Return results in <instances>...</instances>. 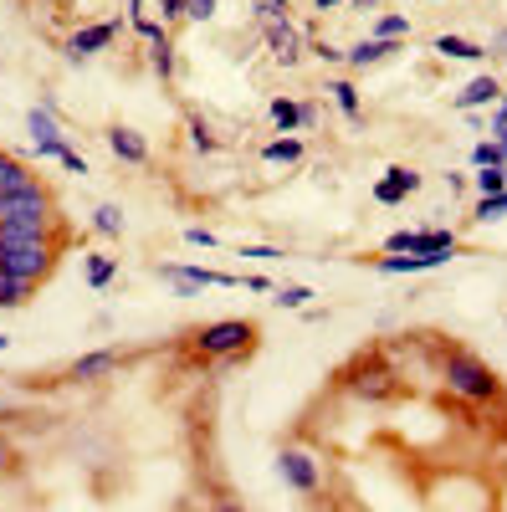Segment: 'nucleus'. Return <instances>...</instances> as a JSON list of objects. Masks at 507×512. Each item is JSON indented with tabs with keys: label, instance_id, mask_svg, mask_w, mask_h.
Here are the masks:
<instances>
[{
	"label": "nucleus",
	"instance_id": "obj_1",
	"mask_svg": "<svg viewBox=\"0 0 507 512\" xmlns=\"http://www.w3.org/2000/svg\"><path fill=\"white\" fill-rule=\"evenodd\" d=\"M441 379H446V390L461 395V400H472V405H487V400H502V379L477 359V354H446L441 359Z\"/></svg>",
	"mask_w": 507,
	"mask_h": 512
},
{
	"label": "nucleus",
	"instance_id": "obj_2",
	"mask_svg": "<svg viewBox=\"0 0 507 512\" xmlns=\"http://www.w3.org/2000/svg\"><path fill=\"white\" fill-rule=\"evenodd\" d=\"M190 349H195L200 359H246L251 349H257V323H251V318L205 323V328H195Z\"/></svg>",
	"mask_w": 507,
	"mask_h": 512
},
{
	"label": "nucleus",
	"instance_id": "obj_3",
	"mask_svg": "<svg viewBox=\"0 0 507 512\" xmlns=\"http://www.w3.org/2000/svg\"><path fill=\"white\" fill-rule=\"evenodd\" d=\"M62 246H67V236H57V241H21V246H0V272H11V277H21V282L41 287V282H47V277L57 272Z\"/></svg>",
	"mask_w": 507,
	"mask_h": 512
},
{
	"label": "nucleus",
	"instance_id": "obj_4",
	"mask_svg": "<svg viewBox=\"0 0 507 512\" xmlns=\"http://www.w3.org/2000/svg\"><path fill=\"white\" fill-rule=\"evenodd\" d=\"M0 221L11 226H36V231H57V195L47 185H31V190H16L0 200Z\"/></svg>",
	"mask_w": 507,
	"mask_h": 512
},
{
	"label": "nucleus",
	"instance_id": "obj_5",
	"mask_svg": "<svg viewBox=\"0 0 507 512\" xmlns=\"http://www.w3.org/2000/svg\"><path fill=\"white\" fill-rule=\"evenodd\" d=\"M390 256H456L461 251V236L456 231H395L385 241Z\"/></svg>",
	"mask_w": 507,
	"mask_h": 512
},
{
	"label": "nucleus",
	"instance_id": "obj_6",
	"mask_svg": "<svg viewBox=\"0 0 507 512\" xmlns=\"http://www.w3.org/2000/svg\"><path fill=\"white\" fill-rule=\"evenodd\" d=\"M164 282H175L180 297H200L205 287H241L236 272H216V267H190V262H164L159 267Z\"/></svg>",
	"mask_w": 507,
	"mask_h": 512
},
{
	"label": "nucleus",
	"instance_id": "obj_7",
	"mask_svg": "<svg viewBox=\"0 0 507 512\" xmlns=\"http://www.w3.org/2000/svg\"><path fill=\"white\" fill-rule=\"evenodd\" d=\"M272 472L292 487V492H318V482H323V472H318V461L308 456V451H277V461H272Z\"/></svg>",
	"mask_w": 507,
	"mask_h": 512
},
{
	"label": "nucleus",
	"instance_id": "obj_8",
	"mask_svg": "<svg viewBox=\"0 0 507 512\" xmlns=\"http://www.w3.org/2000/svg\"><path fill=\"white\" fill-rule=\"evenodd\" d=\"M118 26H123V21H93V26H77V31L67 36V62H88V57L108 52V47H113V36H118Z\"/></svg>",
	"mask_w": 507,
	"mask_h": 512
},
{
	"label": "nucleus",
	"instance_id": "obj_9",
	"mask_svg": "<svg viewBox=\"0 0 507 512\" xmlns=\"http://www.w3.org/2000/svg\"><path fill=\"white\" fill-rule=\"evenodd\" d=\"M262 36H267V52H272L277 67H298V62H303V31L292 26V21H277V26H267Z\"/></svg>",
	"mask_w": 507,
	"mask_h": 512
},
{
	"label": "nucleus",
	"instance_id": "obj_10",
	"mask_svg": "<svg viewBox=\"0 0 507 512\" xmlns=\"http://www.w3.org/2000/svg\"><path fill=\"white\" fill-rule=\"evenodd\" d=\"M395 52H405V41H379V36H364V41H354V47L344 52V62H349L354 72H369V67H379V62H390Z\"/></svg>",
	"mask_w": 507,
	"mask_h": 512
},
{
	"label": "nucleus",
	"instance_id": "obj_11",
	"mask_svg": "<svg viewBox=\"0 0 507 512\" xmlns=\"http://www.w3.org/2000/svg\"><path fill=\"white\" fill-rule=\"evenodd\" d=\"M103 139H108L113 159H123V164H149V139L139 134V128H129V123H113Z\"/></svg>",
	"mask_w": 507,
	"mask_h": 512
},
{
	"label": "nucleus",
	"instance_id": "obj_12",
	"mask_svg": "<svg viewBox=\"0 0 507 512\" xmlns=\"http://www.w3.org/2000/svg\"><path fill=\"white\" fill-rule=\"evenodd\" d=\"M415 190H420V175H415V169H405V164H395V169H385V180L374 185V200L379 205H405Z\"/></svg>",
	"mask_w": 507,
	"mask_h": 512
},
{
	"label": "nucleus",
	"instance_id": "obj_13",
	"mask_svg": "<svg viewBox=\"0 0 507 512\" xmlns=\"http://www.w3.org/2000/svg\"><path fill=\"white\" fill-rule=\"evenodd\" d=\"M31 185H41V175L21 159V154H11V149H0V200L6 195H16V190H31Z\"/></svg>",
	"mask_w": 507,
	"mask_h": 512
},
{
	"label": "nucleus",
	"instance_id": "obj_14",
	"mask_svg": "<svg viewBox=\"0 0 507 512\" xmlns=\"http://www.w3.org/2000/svg\"><path fill=\"white\" fill-rule=\"evenodd\" d=\"M497 98H502V82H497L492 72H482V77H472L467 88L451 98V108H456V113H472V108H487V103H497Z\"/></svg>",
	"mask_w": 507,
	"mask_h": 512
},
{
	"label": "nucleus",
	"instance_id": "obj_15",
	"mask_svg": "<svg viewBox=\"0 0 507 512\" xmlns=\"http://www.w3.org/2000/svg\"><path fill=\"white\" fill-rule=\"evenodd\" d=\"M441 262H451V256H379L374 272L379 277H415V272H436Z\"/></svg>",
	"mask_w": 507,
	"mask_h": 512
},
{
	"label": "nucleus",
	"instance_id": "obj_16",
	"mask_svg": "<svg viewBox=\"0 0 507 512\" xmlns=\"http://www.w3.org/2000/svg\"><path fill=\"white\" fill-rule=\"evenodd\" d=\"M349 390H354L359 400H374V405H379V400L395 395V374H390V369H359V374L349 379Z\"/></svg>",
	"mask_w": 507,
	"mask_h": 512
},
{
	"label": "nucleus",
	"instance_id": "obj_17",
	"mask_svg": "<svg viewBox=\"0 0 507 512\" xmlns=\"http://www.w3.org/2000/svg\"><path fill=\"white\" fill-rule=\"evenodd\" d=\"M431 52H436V57H446V62H482V57H487L482 41H472V36H451V31L431 41Z\"/></svg>",
	"mask_w": 507,
	"mask_h": 512
},
{
	"label": "nucleus",
	"instance_id": "obj_18",
	"mask_svg": "<svg viewBox=\"0 0 507 512\" xmlns=\"http://www.w3.org/2000/svg\"><path fill=\"white\" fill-rule=\"evenodd\" d=\"M26 134H31V144H67V128L57 123L52 108H41V103L26 113Z\"/></svg>",
	"mask_w": 507,
	"mask_h": 512
},
{
	"label": "nucleus",
	"instance_id": "obj_19",
	"mask_svg": "<svg viewBox=\"0 0 507 512\" xmlns=\"http://www.w3.org/2000/svg\"><path fill=\"white\" fill-rule=\"evenodd\" d=\"M118 369V349H93V354H82V359H72V369H67V379H103V374H113Z\"/></svg>",
	"mask_w": 507,
	"mask_h": 512
},
{
	"label": "nucleus",
	"instance_id": "obj_20",
	"mask_svg": "<svg viewBox=\"0 0 507 512\" xmlns=\"http://www.w3.org/2000/svg\"><path fill=\"white\" fill-rule=\"evenodd\" d=\"M82 277H88V287L103 292V287L118 277V262H113L108 251H82Z\"/></svg>",
	"mask_w": 507,
	"mask_h": 512
},
{
	"label": "nucleus",
	"instance_id": "obj_21",
	"mask_svg": "<svg viewBox=\"0 0 507 512\" xmlns=\"http://www.w3.org/2000/svg\"><path fill=\"white\" fill-rule=\"evenodd\" d=\"M149 67H154V77H164V82L180 72V57H175V41H169V36L149 41Z\"/></svg>",
	"mask_w": 507,
	"mask_h": 512
},
{
	"label": "nucleus",
	"instance_id": "obj_22",
	"mask_svg": "<svg viewBox=\"0 0 507 512\" xmlns=\"http://www.w3.org/2000/svg\"><path fill=\"white\" fill-rule=\"evenodd\" d=\"M267 113L277 123V134H298V128H303V103H292V98H272Z\"/></svg>",
	"mask_w": 507,
	"mask_h": 512
},
{
	"label": "nucleus",
	"instance_id": "obj_23",
	"mask_svg": "<svg viewBox=\"0 0 507 512\" xmlns=\"http://www.w3.org/2000/svg\"><path fill=\"white\" fill-rule=\"evenodd\" d=\"M262 159H267V164H298V159H303V139H298V134H282V139H272V144L262 149Z\"/></svg>",
	"mask_w": 507,
	"mask_h": 512
},
{
	"label": "nucleus",
	"instance_id": "obj_24",
	"mask_svg": "<svg viewBox=\"0 0 507 512\" xmlns=\"http://www.w3.org/2000/svg\"><path fill=\"white\" fill-rule=\"evenodd\" d=\"M31 282H21V277H11V272H0V308H26L31 303Z\"/></svg>",
	"mask_w": 507,
	"mask_h": 512
},
{
	"label": "nucleus",
	"instance_id": "obj_25",
	"mask_svg": "<svg viewBox=\"0 0 507 512\" xmlns=\"http://www.w3.org/2000/svg\"><path fill=\"white\" fill-rule=\"evenodd\" d=\"M272 303H277V308H308V303H313V287H303V282H277V287H272Z\"/></svg>",
	"mask_w": 507,
	"mask_h": 512
},
{
	"label": "nucleus",
	"instance_id": "obj_26",
	"mask_svg": "<svg viewBox=\"0 0 507 512\" xmlns=\"http://www.w3.org/2000/svg\"><path fill=\"white\" fill-rule=\"evenodd\" d=\"M251 16H257V26H277V21H292V6L287 0H251Z\"/></svg>",
	"mask_w": 507,
	"mask_h": 512
},
{
	"label": "nucleus",
	"instance_id": "obj_27",
	"mask_svg": "<svg viewBox=\"0 0 507 512\" xmlns=\"http://www.w3.org/2000/svg\"><path fill=\"white\" fill-rule=\"evenodd\" d=\"M328 93H333L338 108H344V118H359V88H354L349 77H333V82H328Z\"/></svg>",
	"mask_w": 507,
	"mask_h": 512
},
{
	"label": "nucleus",
	"instance_id": "obj_28",
	"mask_svg": "<svg viewBox=\"0 0 507 512\" xmlns=\"http://www.w3.org/2000/svg\"><path fill=\"white\" fill-rule=\"evenodd\" d=\"M93 231L108 236V241H118V236H123V210H118V205H98V210H93Z\"/></svg>",
	"mask_w": 507,
	"mask_h": 512
},
{
	"label": "nucleus",
	"instance_id": "obj_29",
	"mask_svg": "<svg viewBox=\"0 0 507 512\" xmlns=\"http://www.w3.org/2000/svg\"><path fill=\"white\" fill-rule=\"evenodd\" d=\"M190 149H200V154H216L221 149V139L210 134V123L200 113H190Z\"/></svg>",
	"mask_w": 507,
	"mask_h": 512
},
{
	"label": "nucleus",
	"instance_id": "obj_30",
	"mask_svg": "<svg viewBox=\"0 0 507 512\" xmlns=\"http://www.w3.org/2000/svg\"><path fill=\"white\" fill-rule=\"evenodd\" d=\"M369 36H379V41H405V36H410V16H379Z\"/></svg>",
	"mask_w": 507,
	"mask_h": 512
},
{
	"label": "nucleus",
	"instance_id": "obj_31",
	"mask_svg": "<svg viewBox=\"0 0 507 512\" xmlns=\"http://www.w3.org/2000/svg\"><path fill=\"white\" fill-rule=\"evenodd\" d=\"M472 164H477V169H507V154H502L497 139H482V144L472 149Z\"/></svg>",
	"mask_w": 507,
	"mask_h": 512
},
{
	"label": "nucleus",
	"instance_id": "obj_32",
	"mask_svg": "<svg viewBox=\"0 0 507 512\" xmlns=\"http://www.w3.org/2000/svg\"><path fill=\"white\" fill-rule=\"evenodd\" d=\"M507 216V190H497V195H482L477 200V221H502Z\"/></svg>",
	"mask_w": 507,
	"mask_h": 512
},
{
	"label": "nucleus",
	"instance_id": "obj_33",
	"mask_svg": "<svg viewBox=\"0 0 507 512\" xmlns=\"http://www.w3.org/2000/svg\"><path fill=\"white\" fill-rule=\"evenodd\" d=\"M154 21H159V26L185 21V0H154Z\"/></svg>",
	"mask_w": 507,
	"mask_h": 512
},
{
	"label": "nucleus",
	"instance_id": "obj_34",
	"mask_svg": "<svg viewBox=\"0 0 507 512\" xmlns=\"http://www.w3.org/2000/svg\"><path fill=\"white\" fill-rule=\"evenodd\" d=\"M507 190V169H477V195H497Z\"/></svg>",
	"mask_w": 507,
	"mask_h": 512
},
{
	"label": "nucleus",
	"instance_id": "obj_35",
	"mask_svg": "<svg viewBox=\"0 0 507 512\" xmlns=\"http://www.w3.org/2000/svg\"><path fill=\"white\" fill-rule=\"evenodd\" d=\"M185 241L200 246V251H216V246H221V236H216V231H205V226H185Z\"/></svg>",
	"mask_w": 507,
	"mask_h": 512
},
{
	"label": "nucleus",
	"instance_id": "obj_36",
	"mask_svg": "<svg viewBox=\"0 0 507 512\" xmlns=\"http://www.w3.org/2000/svg\"><path fill=\"white\" fill-rule=\"evenodd\" d=\"M221 0H185V21H210Z\"/></svg>",
	"mask_w": 507,
	"mask_h": 512
},
{
	"label": "nucleus",
	"instance_id": "obj_37",
	"mask_svg": "<svg viewBox=\"0 0 507 512\" xmlns=\"http://www.w3.org/2000/svg\"><path fill=\"white\" fill-rule=\"evenodd\" d=\"M241 256H257V262H282V246H241Z\"/></svg>",
	"mask_w": 507,
	"mask_h": 512
},
{
	"label": "nucleus",
	"instance_id": "obj_38",
	"mask_svg": "<svg viewBox=\"0 0 507 512\" xmlns=\"http://www.w3.org/2000/svg\"><path fill=\"white\" fill-rule=\"evenodd\" d=\"M487 57H507V26H497V31H492V41H487Z\"/></svg>",
	"mask_w": 507,
	"mask_h": 512
},
{
	"label": "nucleus",
	"instance_id": "obj_39",
	"mask_svg": "<svg viewBox=\"0 0 507 512\" xmlns=\"http://www.w3.org/2000/svg\"><path fill=\"white\" fill-rule=\"evenodd\" d=\"M57 164H67V169H72V175H88V159H82L77 149H67V154H62Z\"/></svg>",
	"mask_w": 507,
	"mask_h": 512
},
{
	"label": "nucleus",
	"instance_id": "obj_40",
	"mask_svg": "<svg viewBox=\"0 0 507 512\" xmlns=\"http://www.w3.org/2000/svg\"><path fill=\"white\" fill-rule=\"evenodd\" d=\"M11 466H16V446H11L6 436H0V477H6V472H11Z\"/></svg>",
	"mask_w": 507,
	"mask_h": 512
},
{
	"label": "nucleus",
	"instance_id": "obj_41",
	"mask_svg": "<svg viewBox=\"0 0 507 512\" xmlns=\"http://www.w3.org/2000/svg\"><path fill=\"white\" fill-rule=\"evenodd\" d=\"M241 287H246V292H272V282H267V277H241Z\"/></svg>",
	"mask_w": 507,
	"mask_h": 512
},
{
	"label": "nucleus",
	"instance_id": "obj_42",
	"mask_svg": "<svg viewBox=\"0 0 507 512\" xmlns=\"http://www.w3.org/2000/svg\"><path fill=\"white\" fill-rule=\"evenodd\" d=\"M313 6H318V11H338V0H313Z\"/></svg>",
	"mask_w": 507,
	"mask_h": 512
},
{
	"label": "nucleus",
	"instance_id": "obj_43",
	"mask_svg": "<svg viewBox=\"0 0 507 512\" xmlns=\"http://www.w3.org/2000/svg\"><path fill=\"white\" fill-rule=\"evenodd\" d=\"M216 512H246V507H241V502H221Z\"/></svg>",
	"mask_w": 507,
	"mask_h": 512
},
{
	"label": "nucleus",
	"instance_id": "obj_44",
	"mask_svg": "<svg viewBox=\"0 0 507 512\" xmlns=\"http://www.w3.org/2000/svg\"><path fill=\"white\" fill-rule=\"evenodd\" d=\"M6 349H11V338H6V333H0V354H6Z\"/></svg>",
	"mask_w": 507,
	"mask_h": 512
},
{
	"label": "nucleus",
	"instance_id": "obj_45",
	"mask_svg": "<svg viewBox=\"0 0 507 512\" xmlns=\"http://www.w3.org/2000/svg\"><path fill=\"white\" fill-rule=\"evenodd\" d=\"M497 144H502V154H507V128H502V134H497Z\"/></svg>",
	"mask_w": 507,
	"mask_h": 512
}]
</instances>
